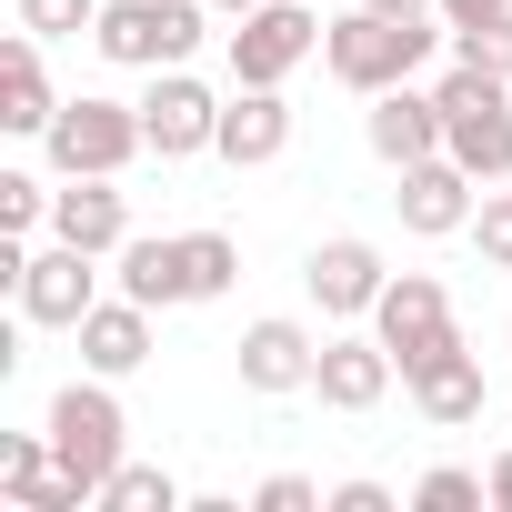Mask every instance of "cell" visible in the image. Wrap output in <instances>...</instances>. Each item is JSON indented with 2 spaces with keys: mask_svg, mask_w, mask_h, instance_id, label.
<instances>
[{
  "mask_svg": "<svg viewBox=\"0 0 512 512\" xmlns=\"http://www.w3.org/2000/svg\"><path fill=\"white\" fill-rule=\"evenodd\" d=\"M11 302H21V322H41V332H81V312L101 302V251H81V241L31 251L21 282H11Z\"/></svg>",
  "mask_w": 512,
  "mask_h": 512,
  "instance_id": "obj_7",
  "label": "cell"
},
{
  "mask_svg": "<svg viewBox=\"0 0 512 512\" xmlns=\"http://www.w3.org/2000/svg\"><path fill=\"white\" fill-rule=\"evenodd\" d=\"M392 181H402V191H392V211H402V231H412V241H452V231H472V211H482V181H472L452 151L402 161Z\"/></svg>",
  "mask_w": 512,
  "mask_h": 512,
  "instance_id": "obj_9",
  "label": "cell"
},
{
  "mask_svg": "<svg viewBox=\"0 0 512 512\" xmlns=\"http://www.w3.org/2000/svg\"><path fill=\"white\" fill-rule=\"evenodd\" d=\"M322 512H392V492H382V482H332Z\"/></svg>",
  "mask_w": 512,
  "mask_h": 512,
  "instance_id": "obj_30",
  "label": "cell"
},
{
  "mask_svg": "<svg viewBox=\"0 0 512 512\" xmlns=\"http://www.w3.org/2000/svg\"><path fill=\"white\" fill-rule=\"evenodd\" d=\"M41 221H51V181H41V171H0V231L31 241Z\"/></svg>",
  "mask_w": 512,
  "mask_h": 512,
  "instance_id": "obj_26",
  "label": "cell"
},
{
  "mask_svg": "<svg viewBox=\"0 0 512 512\" xmlns=\"http://www.w3.org/2000/svg\"><path fill=\"white\" fill-rule=\"evenodd\" d=\"M372 332L392 342V362H422L432 342H452L462 322H452V292L432 282V272H392L382 282V302H372Z\"/></svg>",
  "mask_w": 512,
  "mask_h": 512,
  "instance_id": "obj_12",
  "label": "cell"
},
{
  "mask_svg": "<svg viewBox=\"0 0 512 512\" xmlns=\"http://www.w3.org/2000/svg\"><path fill=\"white\" fill-rule=\"evenodd\" d=\"M51 241H81V251H111L131 241V191L111 181V171H71L61 191H51Z\"/></svg>",
  "mask_w": 512,
  "mask_h": 512,
  "instance_id": "obj_14",
  "label": "cell"
},
{
  "mask_svg": "<svg viewBox=\"0 0 512 512\" xmlns=\"http://www.w3.org/2000/svg\"><path fill=\"white\" fill-rule=\"evenodd\" d=\"M231 81H251V91H282L312 51H322V21L302 11V0H262V11H241L231 31Z\"/></svg>",
  "mask_w": 512,
  "mask_h": 512,
  "instance_id": "obj_6",
  "label": "cell"
},
{
  "mask_svg": "<svg viewBox=\"0 0 512 512\" xmlns=\"http://www.w3.org/2000/svg\"><path fill=\"white\" fill-rule=\"evenodd\" d=\"M141 141H151V161H201V151L221 141V91H201L191 71H151V91H141Z\"/></svg>",
  "mask_w": 512,
  "mask_h": 512,
  "instance_id": "obj_8",
  "label": "cell"
},
{
  "mask_svg": "<svg viewBox=\"0 0 512 512\" xmlns=\"http://www.w3.org/2000/svg\"><path fill=\"white\" fill-rule=\"evenodd\" d=\"M101 512H181V482H171L161 462H121V472L101 482Z\"/></svg>",
  "mask_w": 512,
  "mask_h": 512,
  "instance_id": "obj_23",
  "label": "cell"
},
{
  "mask_svg": "<svg viewBox=\"0 0 512 512\" xmlns=\"http://www.w3.org/2000/svg\"><path fill=\"white\" fill-rule=\"evenodd\" d=\"M362 141H372V161H432L442 151V91H422V81H402V91H372V111H362Z\"/></svg>",
  "mask_w": 512,
  "mask_h": 512,
  "instance_id": "obj_16",
  "label": "cell"
},
{
  "mask_svg": "<svg viewBox=\"0 0 512 512\" xmlns=\"http://www.w3.org/2000/svg\"><path fill=\"white\" fill-rule=\"evenodd\" d=\"M0 502H21V512H81L91 492L61 472L51 432H11V442H0Z\"/></svg>",
  "mask_w": 512,
  "mask_h": 512,
  "instance_id": "obj_19",
  "label": "cell"
},
{
  "mask_svg": "<svg viewBox=\"0 0 512 512\" xmlns=\"http://www.w3.org/2000/svg\"><path fill=\"white\" fill-rule=\"evenodd\" d=\"M432 41H442V11H412V21H392V11H352L342 21H322V71L342 81V91H402V81H422V61H432Z\"/></svg>",
  "mask_w": 512,
  "mask_h": 512,
  "instance_id": "obj_1",
  "label": "cell"
},
{
  "mask_svg": "<svg viewBox=\"0 0 512 512\" xmlns=\"http://www.w3.org/2000/svg\"><path fill=\"white\" fill-rule=\"evenodd\" d=\"M11 21H21L31 41H81V31L101 21V0H11Z\"/></svg>",
  "mask_w": 512,
  "mask_h": 512,
  "instance_id": "obj_24",
  "label": "cell"
},
{
  "mask_svg": "<svg viewBox=\"0 0 512 512\" xmlns=\"http://www.w3.org/2000/svg\"><path fill=\"white\" fill-rule=\"evenodd\" d=\"M472 241H482V262H492V272H512V191H482Z\"/></svg>",
  "mask_w": 512,
  "mask_h": 512,
  "instance_id": "obj_27",
  "label": "cell"
},
{
  "mask_svg": "<svg viewBox=\"0 0 512 512\" xmlns=\"http://www.w3.org/2000/svg\"><path fill=\"white\" fill-rule=\"evenodd\" d=\"M362 11H392V21H412V11H432V0H362Z\"/></svg>",
  "mask_w": 512,
  "mask_h": 512,
  "instance_id": "obj_32",
  "label": "cell"
},
{
  "mask_svg": "<svg viewBox=\"0 0 512 512\" xmlns=\"http://www.w3.org/2000/svg\"><path fill=\"white\" fill-rule=\"evenodd\" d=\"M211 21H221L211 0H101L91 51H101L111 71H181V61L201 51Z\"/></svg>",
  "mask_w": 512,
  "mask_h": 512,
  "instance_id": "obj_3",
  "label": "cell"
},
{
  "mask_svg": "<svg viewBox=\"0 0 512 512\" xmlns=\"http://www.w3.org/2000/svg\"><path fill=\"white\" fill-rule=\"evenodd\" d=\"M251 512H322V492H312L302 472H272L262 492H251Z\"/></svg>",
  "mask_w": 512,
  "mask_h": 512,
  "instance_id": "obj_29",
  "label": "cell"
},
{
  "mask_svg": "<svg viewBox=\"0 0 512 512\" xmlns=\"http://www.w3.org/2000/svg\"><path fill=\"white\" fill-rule=\"evenodd\" d=\"M241 392H262V402H282V392H312V372H322V342L292 322V312H262L241 332Z\"/></svg>",
  "mask_w": 512,
  "mask_h": 512,
  "instance_id": "obj_11",
  "label": "cell"
},
{
  "mask_svg": "<svg viewBox=\"0 0 512 512\" xmlns=\"http://www.w3.org/2000/svg\"><path fill=\"white\" fill-rule=\"evenodd\" d=\"M442 31H512V0H432Z\"/></svg>",
  "mask_w": 512,
  "mask_h": 512,
  "instance_id": "obj_28",
  "label": "cell"
},
{
  "mask_svg": "<svg viewBox=\"0 0 512 512\" xmlns=\"http://www.w3.org/2000/svg\"><path fill=\"white\" fill-rule=\"evenodd\" d=\"M141 362H151V302H131V292L91 302V312H81V372H101V382H131Z\"/></svg>",
  "mask_w": 512,
  "mask_h": 512,
  "instance_id": "obj_18",
  "label": "cell"
},
{
  "mask_svg": "<svg viewBox=\"0 0 512 512\" xmlns=\"http://www.w3.org/2000/svg\"><path fill=\"white\" fill-rule=\"evenodd\" d=\"M211 11H221V21H241V11H262V0H211Z\"/></svg>",
  "mask_w": 512,
  "mask_h": 512,
  "instance_id": "obj_33",
  "label": "cell"
},
{
  "mask_svg": "<svg viewBox=\"0 0 512 512\" xmlns=\"http://www.w3.org/2000/svg\"><path fill=\"white\" fill-rule=\"evenodd\" d=\"M392 382H402V362H392V342H382V332H332V342H322L312 392H322L332 412H382V402H392Z\"/></svg>",
  "mask_w": 512,
  "mask_h": 512,
  "instance_id": "obj_13",
  "label": "cell"
},
{
  "mask_svg": "<svg viewBox=\"0 0 512 512\" xmlns=\"http://www.w3.org/2000/svg\"><path fill=\"white\" fill-rule=\"evenodd\" d=\"M111 262H121V292H131V302H151V312H181V302H191L181 241H141V231H131V241L111 251Z\"/></svg>",
  "mask_w": 512,
  "mask_h": 512,
  "instance_id": "obj_21",
  "label": "cell"
},
{
  "mask_svg": "<svg viewBox=\"0 0 512 512\" xmlns=\"http://www.w3.org/2000/svg\"><path fill=\"white\" fill-rule=\"evenodd\" d=\"M41 432H51L61 472H71V482H81L91 502H101V482H111V472L131 462V422H121V392H111L101 372L61 382V392H51V422H41Z\"/></svg>",
  "mask_w": 512,
  "mask_h": 512,
  "instance_id": "obj_4",
  "label": "cell"
},
{
  "mask_svg": "<svg viewBox=\"0 0 512 512\" xmlns=\"http://www.w3.org/2000/svg\"><path fill=\"white\" fill-rule=\"evenodd\" d=\"M41 151H51V171L71 181V171H131L151 141H141V101H101V91H81V101H61V121L41 131Z\"/></svg>",
  "mask_w": 512,
  "mask_h": 512,
  "instance_id": "obj_5",
  "label": "cell"
},
{
  "mask_svg": "<svg viewBox=\"0 0 512 512\" xmlns=\"http://www.w3.org/2000/svg\"><path fill=\"white\" fill-rule=\"evenodd\" d=\"M502 81H512V31H502Z\"/></svg>",
  "mask_w": 512,
  "mask_h": 512,
  "instance_id": "obj_34",
  "label": "cell"
},
{
  "mask_svg": "<svg viewBox=\"0 0 512 512\" xmlns=\"http://www.w3.org/2000/svg\"><path fill=\"white\" fill-rule=\"evenodd\" d=\"M41 51H51V41H31V31L0 41V131H21V141H41V131L61 121V91H51Z\"/></svg>",
  "mask_w": 512,
  "mask_h": 512,
  "instance_id": "obj_20",
  "label": "cell"
},
{
  "mask_svg": "<svg viewBox=\"0 0 512 512\" xmlns=\"http://www.w3.org/2000/svg\"><path fill=\"white\" fill-rule=\"evenodd\" d=\"M412 502H422V512H482V502H492V482H482V472H462V462H442V472H422V482H412Z\"/></svg>",
  "mask_w": 512,
  "mask_h": 512,
  "instance_id": "obj_25",
  "label": "cell"
},
{
  "mask_svg": "<svg viewBox=\"0 0 512 512\" xmlns=\"http://www.w3.org/2000/svg\"><path fill=\"white\" fill-rule=\"evenodd\" d=\"M432 91H442V151L482 191L512 181V81H502V61H452Z\"/></svg>",
  "mask_w": 512,
  "mask_h": 512,
  "instance_id": "obj_2",
  "label": "cell"
},
{
  "mask_svg": "<svg viewBox=\"0 0 512 512\" xmlns=\"http://www.w3.org/2000/svg\"><path fill=\"white\" fill-rule=\"evenodd\" d=\"M482 482H492V502L512 512V452H492V472H482Z\"/></svg>",
  "mask_w": 512,
  "mask_h": 512,
  "instance_id": "obj_31",
  "label": "cell"
},
{
  "mask_svg": "<svg viewBox=\"0 0 512 512\" xmlns=\"http://www.w3.org/2000/svg\"><path fill=\"white\" fill-rule=\"evenodd\" d=\"M402 392H412V412H422L432 432H462V422H482V352L452 332V342H432L422 362H402Z\"/></svg>",
  "mask_w": 512,
  "mask_h": 512,
  "instance_id": "obj_10",
  "label": "cell"
},
{
  "mask_svg": "<svg viewBox=\"0 0 512 512\" xmlns=\"http://www.w3.org/2000/svg\"><path fill=\"white\" fill-rule=\"evenodd\" d=\"M382 282H392V272H382V251H372V241H352V231H342V241H322L312 262H302V292H312L332 322H372Z\"/></svg>",
  "mask_w": 512,
  "mask_h": 512,
  "instance_id": "obj_15",
  "label": "cell"
},
{
  "mask_svg": "<svg viewBox=\"0 0 512 512\" xmlns=\"http://www.w3.org/2000/svg\"><path fill=\"white\" fill-rule=\"evenodd\" d=\"M231 171H262V161H282L292 151V101L282 91H251V81H231V101H221V141H211Z\"/></svg>",
  "mask_w": 512,
  "mask_h": 512,
  "instance_id": "obj_17",
  "label": "cell"
},
{
  "mask_svg": "<svg viewBox=\"0 0 512 512\" xmlns=\"http://www.w3.org/2000/svg\"><path fill=\"white\" fill-rule=\"evenodd\" d=\"M181 272H191V302H221V292L241 282V251H231V231H181Z\"/></svg>",
  "mask_w": 512,
  "mask_h": 512,
  "instance_id": "obj_22",
  "label": "cell"
}]
</instances>
